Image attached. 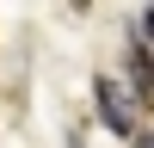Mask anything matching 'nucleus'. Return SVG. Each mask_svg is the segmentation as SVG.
<instances>
[{
  "label": "nucleus",
  "instance_id": "obj_3",
  "mask_svg": "<svg viewBox=\"0 0 154 148\" xmlns=\"http://www.w3.org/2000/svg\"><path fill=\"white\" fill-rule=\"evenodd\" d=\"M130 148H154V130H142V136H136V142H130Z\"/></svg>",
  "mask_w": 154,
  "mask_h": 148
},
{
  "label": "nucleus",
  "instance_id": "obj_1",
  "mask_svg": "<svg viewBox=\"0 0 154 148\" xmlns=\"http://www.w3.org/2000/svg\"><path fill=\"white\" fill-rule=\"evenodd\" d=\"M93 99H99V117L111 123V136H142V99H136V86L111 80V74H99L93 80Z\"/></svg>",
  "mask_w": 154,
  "mask_h": 148
},
{
  "label": "nucleus",
  "instance_id": "obj_2",
  "mask_svg": "<svg viewBox=\"0 0 154 148\" xmlns=\"http://www.w3.org/2000/svg\"><path fill=\"white\" fill-rule=\"evenodd\" d=\"M136 49H142V56H154V6L136 12Z\"/></svg>",
  "mask_w": 154,
  "mask_h": 148
}]
</instances>
